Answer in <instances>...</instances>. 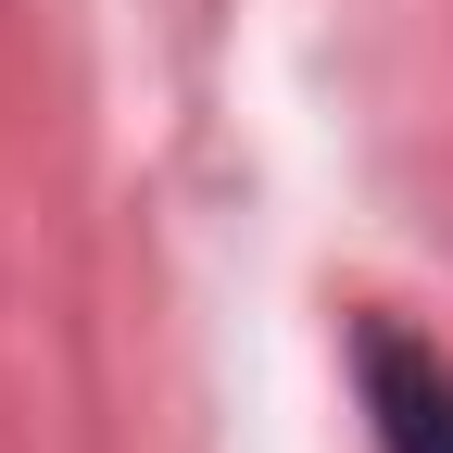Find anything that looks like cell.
<instances>
[{
    "mask_svg": "<svg viewBox=\"0 0 453 453\" xmlns=\"http://www.w3.org/2000/svg\"><path fill=\"white\" fill-rule=\"evenodd\" d=\"M353 390H365V428L378 453H453V353L390 315H353Z\"/></svg>",
    "mask_w": 453,
    "mask_h": 453,
    "instance_id": "obj_1",
    "label": "cell"
}]
</instances>
